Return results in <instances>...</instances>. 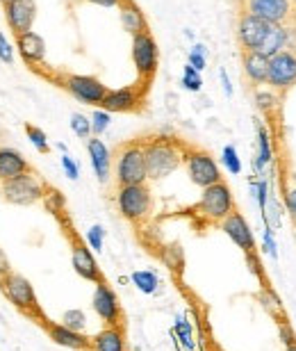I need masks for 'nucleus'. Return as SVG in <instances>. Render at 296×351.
Masks as SVG:
<instances>
[{
    "instance_id": "obj_23",
    "label": "nucleus",
    "mask_w": 296,
    "mask_h": 351,
    "mask_svg": "<svg viewBox=\"0 0 296 351\" xmlns=\"http://www.w3.org/2000/svg\"><path fill=\"white\" fill-rule=\"evenodd\" d=\"M27 171H32L30 162H27L18 151L0 146V182L18 178V176H23Z\"/></svg>"
},
{
    "instance_id": "obj_21",
    "label": "nucleus",
    "mask_w": 296,
    "mask_h": 351,
    "mask_svg": "<svg viewBox=\"0 0 296 351\" xmlns=\"http://www.w3.org/2000/svg\"><path fill=\"white\" fill-rule=\"evenodd\" d=\"M87 153H89V160H91V167H94L96 178L101 182H108L110 173H112V153H110V149L105 146L103 139L89 137L87 139Z\"/></svg>"
},
{
    "instance_id": "obj_39",
    "label": "nucleus",
    "mask_w": 296,
    "mask_h": 351,
    "mask_svg": "<svg viewBox=\"0 0 296 351\" xmlns=\"http://www.w3.org/2000/svg\"><path fill=\"white\" fill-rule=\"evenodd\" d=\"M285 203H287V210L296 217V187H292L290 192H287V196H285Z\"/></svg>"
},
{
    "instance_id": "obj_2",
    "label": "nucleus",
    "mask_w": 296,
    "mask_h": 351,
    "mask_svg": "<svg viewBox=\"0 0 296 351\" xmlns=\"http://www.w3.org/2000/svg\"><path fill=\"white\" fill-rule=\"evenodd\" d=\"M114 176L116 185H142L148 180V167L144 156V144L142 139H132L121 146H116L114 153Z\"/></svg>"
},
{
    "instance_id": "obj_43",
    "label": "nucleus",
    "mask_w": 296,
    "mask_h": 351,
    "mask_svg": "<svg viewBox=\"0 0 296 351\" xmlns=\"http://www.w3.org/2000/svg\"><path fill=\"white\" fill-rule=\"evenodd\" d=\"M89 3H94L98 7H119L121 5V0H89Z\"/></svg>"
},
{
    "instance_id": "obj_8",
    "label": "nucleus",
    "mask_w": 296,
    "mask_h": 351,
    "mask_svg": "<svg viewBox=\"0 0 296 351\" xmlns=\"http://www.w3.org/2000/svg\"><path fill=\"white\" fill-rule=\"evenodd\" d=\"M185 167H187L189 180H192L194 185L201 187V189H206L210 185H214V182L223 180V176L219 171V165H217V160L210 156L208 151H203V149H194V146H187Z\"/></svg>"
},
{
    "instance_id": "obj_27",
    "label": "nucleus",
    "mask_w": 296,
    "mask_h": 351,
    "mask_svg": "<svg viewBox=\"0 0 296 351\" xmlns=\"http://www.w3.org/2000/svg\"><path fill=\"white\" fill-rule=\"evenodd\" d=\"M132 283L137 285V290L139 292H144V294H153L155 290H158V276H155L153 271H135L132 274Z\"/></svg>"
},
{
    "instance_id": "obj_11",
    "label": "nucleus",
    "mask_w": 296,
    "mask_h": 351,
    "mask_svg": "<svg viewBox=\"0 0 296 351\" xmlns=\"http://www.w3.org/2000/svg\"><path fill=\"white\" fill-rule=\"evenodd\" d=\"M66 235H69V242H71V263H73V269L77 271V276H82L84 280H91V283H96V285L105 283V276L101 274V269H98L91 249L80 240V235H77L71 226H66Z\"/></svg>"
},
{
    "instance_id": "obj_13",
    "label": "nucleus",
    "mask_w": 296,
    "mask_h": 351,
    "mask_svg": "<svg viewBox=\"0 0 296 351\" xmlns=\"http://www.w3.org/2000/svg\"><path fill=\"white\" fill-rule=\"evenodd\" d=\"M146 91L148 85L144 82H137V85H130V87H121V89H110L105 101L101 103L103 110L108 112H137L142 110V105L146 101Z\"/></svg>"
},
{
    "instance_id": "obj_4",
    "label": "nucleus",
    "mask_w": 296,
    "mask_h": 351,
    "mask_svg": "<svg viewBox=\"0 0 296 351\" xmlns=\"http://www.w3.org/2000/svg\"><path fill=\"white\" fill-rule=\"evenodd\" d=\"M232 210H235V199H232L228 182L219 180L203 189L199 203L194 206V215L206 219L208 223H221Z\"/></svg>"
},
{
    "instance_id": "obj_35",
    "label": "nucleus",
    "mask_w": 296,
    "mask_h": 351,
    "mask_svg": "<svg viewBox=\"0 0 296 351\" xmlns=\"http://www.w3.org/2000/svg\"><path fill=\"white\" fill-rule=\"evenodd\" d=\"M189 64H192L196 71H203L208 64V60H206V46H201V44H196L192 48V53H189Z\"/></svg>"
},
{
    "instance_id": "obj_18",
    "label": "nucleus",
    "mask_w": 296,
    "mask_h": 351,
    "mask_svg": "<svg viewBox=\"0 0 296 351\" xmlns=\"http://www.w3.org/2000/svg\"><path fill=\"white\" fill-rule=\"evenodd\" d=\"M221 230L225 235L230 237L232 242L237 244L239 249L246 251L249 256H253V251H256V244H253V233H251V226L249 221L244 219V215L239 213V210L235 208L232 213L225 217V219L219 223Z\"/></svg>"
},
{
    "instance_id": "obj_28",
    "label": "nucleus",
    "mask_w": 296,
    "mask_h": 351,
    "mask_svg": "<svg viewBox=\"0 0 296 351\" xmlns=\"http://www.w3.org/2000/svg\"><path fill=\"white\" fill-rule=\"evenodd\" d=\"M71 130L75 132V137H80V139H89L94 135V132H91V119L80 114V112L71 114Z\"/></svg>"
},
{
    "instance_id": "obj_24",
    "label": "nucleus",
    "mask_w": 296,
    "mask_h": 351,
    "mask_svg": "<svg viewBox=\"0 0 296 351\" xmlns=\"http://www.w3.org/2000/svg\"><path fill=\"white\" fill-rule=\"evenodd\" d=\"M94 351H128L123 326H105L94 338Z\"/></svg>"
},
{
    "instance_id": "obj_7",
    "label": "nucleus",
    "mask_w": 296,
    "mask_h": 351,
    "mask_svg": "<svg viewBox=\"0 0 296 351\" xmlns=\"http://www.w3.org/2000/svg\"><path fill=\"white\" fill-rule=\"evenodd\" d=\"M132 62H135L139 82L151 87L155 73H158V62H160L158 41L153 39L151 32H142L132 37Z\"/></svg>"
},
{
    "instance_id": "obj_15",
    "label": "nucleus",
    "mask_w": 296,
    "mask_h": 351,
    "mask_svg": "<svg viewBox=\"0 0 296 351\" xmlns=\"http://www.w3.org/2000/svg\"><path fill=\"white\" fill-rule=\"evenodd\" d=\"M94 311L98 317L103 319L105 326H123V311H121V304H119V297L116 292L112 290L108 285V280L105 283H98L96 290H94Z\"/></svg>"
},
{
    "instance_id": "obj_40",
    "label": "nucleus",
    "mask_w": 296,
    "mask_h": 351,
    "mask_svg": "<svg viewBox=\"0 0 296 351\" xmlns=\"http://www.w3.org/2000/svg\"><path fill=\"white\" fill-rule=\"evenodd\" d=\"M12 271V267H10V261H7V256L3 254V249H0V278L7 276V274Z\"/></svg>"
},
{
    "instance_id": "obj_42",
    "label": "nucleus",
    "mask_w": 296,
    "mask_h": 351,
    "mask_svg": "<svg viewBox=\"0 0 296 351\" xmlns=\"http://www.w3.org/2000/svg\"><path fill=\"white\" fill-rule=\"evenodd\" d=\"M221 85H223V91H225V96H232V87H230V80H228V73L221 69Z\"/></svg>"
},
{
    "instance_id": "obj_32",
    "label": "nucleus",
    "mask_w": 296,
    "mask_h": 351,
    "mask_svg": "<svg viewBox=\"0 0 296 351\" xmlns=\"http://www.w3.org/2000/svg\"><path fill=\"white\" fill-rule=\"evenodd\" d=\"M223 165H225V169H228L230 173H239L242 171V162H239V156H237V149L232 144H228L223 149Z\"/></svg>"
},
{
    "instance_id": "obj_41",
    "label": "nucleus",
    "mask_w": 296,
    "mask_h": 351,
    "mask_svg": "<svg viewBox=\"0 0 296 351\" xmlns=\"http://www.w3.org/2000/svg\"><path fill=\"white\" fill-rule=\"evenodd\" d=\"M264 249L269 251L271 256H276V244H273V240H271V233H269V230H267V233H264Z\"/></svg>"
},
{
    "instance_id": "obj_25",
    "label": "nucleus",
    "mask_w": 296,
    "mask_h": 351,
    "mask_svg": "<svg viewBox=\"0 0 296 351\" xmlns=\"http://www.w3.org/2000/svg\"><path fill=\"white\" fill-rule=\"evenodd\" d=\"M25 135L27 139H30V144L37 149L39 153H51V144H48V137H46V132L37 128V125H32V123H25Z\"/></svg>"
},
{
    "instance_id": "obj_33",
    "label": "nucleus",
    "mask_w": 296,
    "mask_h": 351,
    "mask_svg": "<svg viewBox=\"0 0 296 351\" xmlns=\"http://www.w3.org/2000/svg\"><path fill=\"white\" fill-rule=\"evenodd\" d=\"M256 101H258V108L262 112H267V114H269V112L278 105V98H276V94H273V89L271 91L258 89L256 91Z\"/></svg>"
},
{
    "instance_id": "obj_1",
    "label": "nucleus",
    "mask_w": 296,
    "mask_h": 351,
    "mask_svg": "<svg viewBox=\"0 0 296 351\" xmlns=\"http://www.w3.org/2000/svg\"><path fill=\"white\" fill-rule=\"evenodd\" d=\"M148 167V180H162L171 176L180 165H185L187 144L166 135H153L142 139Z\"/></svg>"
},
{
    "instance_id": "obj_22",
    "label": "nucleus",
    "mask_w": 296,
    "mask_h": 351,
    "mask_svg": "<svg viewBox=\"0 0 296 351\" xmlns=\"http://www.w3.org/2000/svg\"><path fill=\"white\" fill-rule=\"evenodd\" d=\"M119 19H121V27L128 34H132V37L142 32H151L142 7L135 0H121V5H119Z\"/></svg>"
},
{
    "instance_id": "obj_3",
    "label": "nucleus",
    "mask_w": 296,
    "mask_h": 351,
    "mask_svg": "<svg viewBox=\"0 0 296 351\" xmlns=\"http://www.w3.org/2000/svg\"><path fill=\"white\" fill-rule=\"evenodd\" d=\"M0 292L5 294L7 301H10L14 308H18V311L25 313L27 317L37 319L39 324L46 319V315L41 313V308H39L34 287L25 276H21V274H16V271H10L7 276L0 278Z\"/></svg>"
},
{
    "instance_id": "obj_36",
    "label": "nucleus",
    "mask_w": 296,
    "mask_h": 351,
    "mask_svg": "<svg viewBox=\"0 0 296 351\" xmlns=\"http://www.w3.org/2000/svg\"><path fill=\"white\" fill-rule=\"evenodd\" d=\"M103 237H105V230L103 226H91L89 228V233H87V242H89V247L94 249V251H103Z\"/></svg>"
},
{
    "instance_id": "obj_46",
    "label": "nucleus",
    "mask_w": 296,
    "mask_h": 351,
    "mask_svg": "<svg viewBox=\"0 0 296 351\" xmlns=\"http://www.w3.org/2000/svg\"><path fill=\"white\" fill-rule=\"evenodd\" d=\"M292 5H294V7H296V0H292Z\"/></svg>"
},
{
    "instance_id": "obj_5",
    "label": "nucleus",
    "mask_w": 296,
    "mask_h": 351,
    "mask_svg": "<svg viewBox=\"0 0 296 351\" xmlns=\"http://www.w3.org/2000/svg\"><path fill=\"white\" fill-rule=\"evenodd\" d=\"M116 208L125 221L142 223L151 217L153 210V194L146 182L142 185H125L116 192Z\"/></svg>"
},
{
    "instance_id": "obj_17",
    "label": "nucleus",
    "mask_w": 296,
    "mask_h": 351,
    "mask_svg": "<svg viewBox=\"0 0 296 351\" xmlns=\"http://www.w3.org/2000/svg\"><path fill=\"white\" fill-rule=\"evenodd\" d=\"M41 326L46 328V333L51 335V340L55 345L73 349V351H94V338H87L84 333L73 331V328L64 326L62 322H51L46 317L41 322Z\"/></svg>"
},
{
    "instance_id": "obj_45",
    "label": "nucleus",
    "mask_w": 296,
    "mask_h": 351,
    "mask_svg": "<svg viewBox=\"0 0 296 351\" xmlns=\"http://www.w3.org/2000/svg\"><path fill=\"white\" fill-rule=\"evenodd\" d=\"M0 3H3V5H7V3H12V0H0Z\"/></svg>"
},
{
    "instance_id": "obj_29",
    "label": "nucleus",
    "mask_w": 296,
    "mask_h": 351,
    "mask_svg": "<svg viewBox=\"0 0 296 351\" xmlns=\"http://www.w3.org/2000/svg\"><path fill=\"white\" fill-rule=\"evenodd\" d=\"M112 112L108 110H96L94 114H91V132H94V137H101L105 130L110 128V121H112Z\"/></svg>"
},
{
    "instance_id": "obj_20",
    "label": "nucleus",
    "mask_w": 296,
    "mask_h": 351,
    "mask_svg": "<svg viewBox=\"0 0 296 351\" xmlns=\"http://www.w3.org/2000/svg\"><path fill=\"white\" fill-rule=\"evenodd\" d=\"M16 48L21 53V58H23L25 64L30 66H39L44 64L46 60V41L39 37L37 32H23L16 37Z\"/></svg>"
},
{
    "instance_id": "obj_10",
    "label": "nucleus",
    "mask_w": 296,
    "mask_h": 351,
    "mask_svg": "<svg viewBox=\"0 0 296 351\" xmlns=\"http://www.w3.org/2000/svg\"><path fill=\"white\" fill-rule=\"evenodd\" d=\"M242 12H249L251 16L262 19L267 23H296V7L292 5V0H244Z\"/></svg>"
},
{
    "instance_id": "obj_31",
    "label": "nucleus",
    "mask_w": 296,
    "mask_h": 351,
    "mask_svg": "<svg viewBox=\"0 0 296 351\" xmlns=\"http://www.w3.org/2000/svg\"><path fill=\"white\" fill-rule=\"evenodd\" d=\"M182 87L189 91H201V87H203L201 71H196L192 64H187L185 71H182Z\"/></svg>"
},
{
    "instance_id": "obj_34",
    "label": "nucleus",
    "mask_w": 296,
    "mask_h": 351,
    "mask_svg": "<svg viewBox=\"0 0 296 351\" xmlns=\"http://www.w3.org/2000/svg\"><path fill=\"white\" fill-rule=\"evenodd\" d=\"M175 335L180 338L182 347L192 351L194 349V342H192V326H189V322L185 319H178V324H175Z\"/></svg>"
},
{
    "instance_id": "obj_12",
    "label": "nucleus",
    "mask_w": 296,
    "mask_h": 351,
    "mask_svg": "<svg viewBox=\"0 0 296 351\" xmlns=\"http://www.w3.org/2000/svg\"><path fill=\"white\" fill-rule=\"evenodd\" d=\"M267 85L273 91H290L296 85V53L280 51L269 60V80Z\"/></svg>"
},
{
    "instance_id": "obj_19",
    "label": "nucleus",
    "mask_w": 296,
    "mask_h": 351,
    "mask_svg": "<svg viewBox=\"0 0 296 351\" xmlns=\"http://www.w3.org/2000/svg\"><path fill=\"white\" fill-rule=\"evenodd\" d=\"M242 66L244 75L253 87L267 85V80H269V58L267 55L258 51H242Z\"/></svg>"
},
{
    "instance_id": "obj_16",
    "label": "nucleus",
    "mask_w": 296,
    "mask_h": 351,
    "mask_svg": "<svg viewBox=\"0 0 296 351\" xmlns=\"http://www.w3.org/2000/svg\"><path fill=\"white\" fill-rule=\"evenodd\" d=\"M7 27L12 30L14 37L23 32H30L34 21H37V3L34 0H12V3L3 5Z\"/></svg>"
},
{
    "instance_id": "obj_14",
    "label": "nucleus",
    "mask_w": 296,
    "mask_h": 351,
    "mask_svg": "<svg viewBox=\"0 0 296 351\" xmlns=\"http://www.w3.org/2000/svg\"><path fill=\"white\" fill-rule=\"evenodd\" d=\"M269 30H271V23H267V21L258 16H251L249 12H239L237 41H239V46H242V51H260Z\"/></svg>"
},
{
    "instance_id": "obj_6",
    "label": "nucleus",
    "mask_w": 296,
    "mask_h": 351,
    "mask_svg": "<svg viewBox=\"0 0 296 351\" xmlns=\"http://www.w3.org/2000/svg\"><path fill=\"white\" fill-rule=\"evenodd\" d=\"M46 185L37 178V173L27 171L18 178L0 182V194L12 206H32L46 196Z\"/></svg>"
},
{
    "instance_id": "obj_38",
    "label": "nucleus",
    "mask_w": 296,
    "mask_h": 351,
    "mask_svg": "<svg viewBox=\"0 0 296 351\" xmlns=\"http://www.w3.org/2000/svg\"><path fill=\"white\" fill-rule=\"evenodd\" d=\"M62 169L66 171V176L71 180H77V176H80V169H77V165L73 162V158L69 156V153H64V156H62Z\"/></svg>"
},
{
    "instance_id": "obj_30",
    "label": "nucleus",
    "mask_w": 296,
    "mask_h": 351,
    "mask_svg": "<svg viewBox=\"0 0 296 351\" xmlns=\"http://www.w3.org/2000/svg\"><path fill=\"white\" fill-rule=\"evenodd\" d=\"M62 324L73 328V331H84V326H87V317H84L82 311H77V308H73V311H66L64 315H62Z\"/></svg>"
},
{
    "instance_id": "obj_9",
    "label": "nucleus",
    "mask_w": 296,
    "mask_h": 351,
    "mask_svg": "<svg viewBox=\"0 0 296 351\" xmlns=\"http://www.w3.org/2000/svg\"><path fill=\"white\" fill-rule=\"evenodd\" d=\"M62 89H66L75 101H80L84 105H98L105 101L108 96V87L103 85L96 75H80V73H69V75H62L58 80Z\"/></svg>"
},
{
    "instance_id": "obj_37",
    "label": "nucleus",
    "mask_w": 296,
    "mask_h": 351,
    "mask_svg": "<svg viewBox=\"0 0 296 351\" xmlns=\"http://www.w3.org/2000/svg\"><path fill=\"white\" fill-rule=\"evenodd\" d=\"M0 62H5V64H12L14 62V46L3 32H0Z\"/></svg>"
},
{
    "instance_id": "obj_26",
    "label": "nucleus",
    "mask_w": 296,
    "mask_h": 351,
    "mask_svg": "<svg viewBox=\"0 0 296 351\" xmlns=\"http://www.w3.org/2000/svg\"><path fill=\"white\" fill-rule=\"evenodd\" d=\"M271 139H269V132H267L262 125H260L258 130V167L262 169V167L271 160Z\"/></svg>"
},
{
    "instance_id": "obj_44",
    "label": "nucleus",
    "mask_w": 296,
    "mask_h": 351,
    "mask_svg": "<svg viewBox=\"0 0 296 351\" xmlns=\"http://www.w3.org/2000/svg\"><path fill=\"white\" fill-rule=\"evenodd\" d=\"M285 351H296V335H287V340H285Z\"/></svg>"
}]
</instances>
